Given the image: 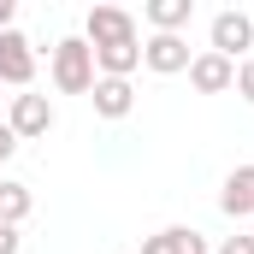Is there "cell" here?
<instances>
[{"mask_svg": "<svg viewBox=\"0 0 254 254\" xmlns=\"http://www.w3.org/2000/svg\"><path fill=\"white\" fill-rule=\"evenodd\" d=\"M12 12H18V6H12V0H0V36L12 30Z\"/></svg>", "mask_w": 254, "mask_h": 254, "instance_id": "obj_17", "label": "cell"}, {"mask_svg": "<svg viewBox=\"0 0 254 254\" xmlns=\"http://www.w3.org/2000/svg\"><path fill=\"white\" fill-rule=\"evenodd\" d=\"M190 83L201 89V95H225V89L237 83V65L219 60V54H195L190 60Z\"/></svg>", "mask_w": 254, "mask_h": 254, "instance_id": "obj_7", "label": "cell"}, {"mask_svg": "<svg viewBox=\"0 0 254 254\" xmlns=\"http://www.w3.org/2000/svg\"><path fill=\"white\" fill-rule=\"evenodd\" d=\"M54 89L60 95H89L95 89V48L83 36H65L54 48Z\"/></svg>", "mask_w": 254, "mask_h": 254, "instance_id": "obj_1", "label": "cell"}, {"mask_svg": "<svg viewBox=\"0 0 254 254\" xmlns=\"http://www.w3.org/2000/svg\"><path fill=\"white\" fill-rule=\"evenodd\" d=\"M12 154H18V136H12V125H0V166H6Z\"/></svg>", "mask_w": 254, "mask_h": 254, "instance_id": "obj_15", "label": "cell"}, {"mask_svg": "<svg viewBox=\"0 0 254 254\" xmlns=\"http://www.w3.org/2000/svg\"><path fill=\"white\" fill-rule=\"evenodd\" d=\"M195 0H154L148 6V24H154V36H178L184 24H190Z\"/></svg>", "mask_w": 254, "mask_h": 254, "instance_id": "obj_11", "label": "cell"}, {"mask_svg": "<svg viewBox=\"0 0 254 254\" xmlns=\"http://www.w3.org/2000/svg\"><path fill=\"white\" fill-rule=\"evenodd\" d=\"M30 213V190L24 184H0V225H18Z\"/></svg>", "mask_w": 254, "mask_h": 254, "instance_id": "obj_12", "label": "cell"}, {"mask_svg": "<svg viewBox=\"0 0 254 254\" xmlns=\"http://www.w3.org/2000/svg\"><path fill=\"white\" fill-rule=\"evenodd\" d=\"M219 254H254V237H225Z\"/></svg>", "mask_w": 254, "mask_h": 254, "instance_id": "obj_14", "label": "cell"}, {"mask_svg": "<svg viewBox=\"0 0 254 254\" xmlns=\"http://www.w3.org/2000/svg\"><path fill=\"white\" fill-rule=\"evenodd\" d=\"M142 65L160 71V77L190 71V42H184V36H148V42H142Z\"/></svg>", "mask_w": 254, "mask_h": 254, "instance_id": "obj_6", "label": "cell"}, {"mask_svg": "<svg viewBox=\"0 0 254 254\" xmlns=\"http://www.w3.org/2000/svg\"><path fill=\"white\" fill-rule=\"evenodd\" d=\"M12 136L18 142H30V136H48L54 130V107H48V95H12Z\"/></svg>", "mask_w": 254, "mask_h": 254, "instance_id": "obj_5", "label": "cell"}, {"mask_svg": "<svg viewBox=\"0 0 254 254\" xmlns=\"http://www.w3.org/2000/svg\"><path fill=\"white\" fill-rule=\"evenodd\" d=\"M237 95L254 107V60H243V65H237Z\"/></svg>", "mask_w": 254, "mask_h": 254, "instance_id": "obj_13", "label": "cell"}, {"mask_svg": "<svg viewBox=\"0 0 254 254\" xmlns=\"http://www.w3.org/2000/svg\"><path fill=\"white\" fill-rule=\"evenodd\" d=\"M89 101H95V113H101V119H125L130 107H136V89H130L125 77H95Z\"/></svg>", "mask_w": 254, "mask_h": 254, "instance_id": "obj_8", "label": "cell"}, {"mask_svg": "<svg viewBox=\"0 0 254 254\" xmlns=\"http://www.w3.org/2000/svg\"><path fill=\"white\" fill-rule=\"evenodd\" d=\"M36 77V48H30V36H18V30H6L0 36V83H12V89H24Z\"/></svg>", "mask_w": 254, "mask_h": 254, "instance_id": "obj_4", "label": "cell"}, {"mask_svg": "<svg viewBox=\"0 0 254 254\" xmlns=\"http://www.w3.org/2000/svg\"><path fill=\"white\" fill-rule=\"evenodd\" d=\"M219 207H225L231 219H249V213H254V166H237V172L225 178V195H219Z\"/></svg>", "mask_w": 254, "mask_h": 254, "instance_id": "obj_9", "label": "cell"}, {"mask_svg": "<svg viewBox=\"0 0 254 254\" xmlns=\"http://www.w3.org/2000/svg\"><path fill=\"white\" fill-rule=\"evenodd\" d=\"M0 254H18V225H0Z\"/></svg>", "mask_w": 254, "mask_h": 254, "instance_id": "obj_16", "label": "cell"}, {"mask_svg": "<svg viewBox=\"0 0 254 254\" xmlns=\"http://www.w3.org/2000/svg\"><path fill=\"white\" fill-rule=\"evenodd\" d=\"M249 48H254V18L243 12V6H237V12H219V18H213V54L237 65Z\"/></svg>", "mask_w": 254, "mask_h": 254, "instance_id": "obj_3", "label": "cell"}, {"mask_svg": "<svg viewBox=\"0 0 254 254\" xmlns=\"http://www.w3.org/2000/svg\"><path fill=\"white\" fill-rule=\"evenodd\" d=\"M142 254H207V237L190 231V225H172V231H160V237H148Z\"/></svg>", "mask_w": 254, "mask_h": 254, "instance_id": "obj_10", "label": "cell"}, {"mask_svg": "<svg viewBox=\"0 0 254 254\" xmlns=\"http://www.w3.org/2000/svg\"><path fill=\"white\" fill-rule=\"evenodd\" d=\"M83 42H89L95 54H101V48H130V42H136V18L119 12V6H95V12H89V36H83Z\"/></svg>", "mask_w": 254, "mask_h": 254, "instance_id": "obj_2", "label": "cell"}]
</instances>
